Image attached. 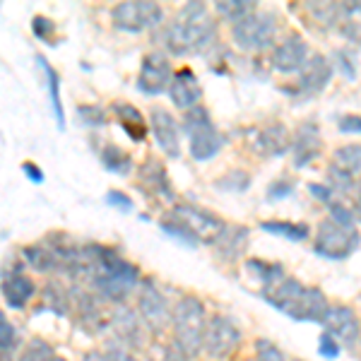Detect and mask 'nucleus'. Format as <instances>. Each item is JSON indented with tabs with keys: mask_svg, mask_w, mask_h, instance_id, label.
Masks as SVG:
<instances>
[{
	"mask_svg": "<svg viewBox=\"0 0 361 361\" xmlns=\"http://www.w3.org/2000/svg\"><path fill=\"white\" fill-rule=\"evenodd\" d=\"M78 272L90 275L97 292H102L109 301H123L140 279L135 265L102 246L80 248Z\"/></svg>",
	"mask_w": 361,
	"mask_h": 361,
	"instance_id": "1",
	"label": "nucleus"
},
{
	"mask_svg": "<svg viewBox=\"0 0 361 361\" xmlns=\"http://www.w3.org/2000/svg\"><path fill=\"white\" fill-rule=\"evenodd\" d=\"M263 296L267 304H272L284 316L304 323H323L330 311L328 299L320 289L304 287L294 277H279L277 282L265 284Z\"/></svg>",
	"mask_w": 361,
	"mask_h": 361,
	"instance_id": "2",
	"label": "nucleus"
},
{
	"mask_svg": "<svg viewBox=\"0 0 361 361\" xmlns=\"http://www.w3.org/2000/svg\"><path fill=\"white\" fill-rule=\"evenodd\" d=\"M217 37V25L202 3H188L166 27V46L176 56L205 51Z\"/></svg>",
	"mask_w": 361,
	"mask_h": 361,
	"instance_id": "3",
	"label": "nucleus"
},
{
	"mask_svg": "<svg viewBox=\"0 0 361 361\" xmlns=\"http://www.w3.org/2000/svg\"><path fill=\"white\" fill-rule=\"evenodd\" d=\"M171 328H173V342L180 357L193 359L205 349V306L195 296H183L176 301L171 311Z\"/></svg>",
	"mask_w": 361,
	"mask_h": 361,
	"instance_id": "4",
	"label": "nucleus"
},
{
	"mask_svg": "<svg viewBox=\"0 0 361 361\" xmlns=\"http://www.w3.org/2000/svg\"><path fill=\"white\" fill-rule=\"evenodd\" d=\"M183 130H185V135H188L190 154H193V159L197 161L212 159V157L224 147V137L219 135V130L214 128L212 121H209L207 111H202L200 106L185 114Z\"/></svg>",
	"mask_w": 361,
	"mask_h": 361,
	"instance_id": "5",
	"label": "nucleus"
},
{
	"mask_svg": "<svg viewBox=\"0 0 361 361\" xmlns=\"http://www.w3.org/2000/svg\"><path fill=\"white\" fill-rule=\"evenodd\" d=\"M277 34V17L272 13H253L241 22L231 25V37L238 49L243 51H263L272 46Z\"/></svg>",
	"mask_w": 361,
	"mask_h": 361,
	"instance_id": "6",
	"label": "nucleus"
},
{
	"mask_svg": "<svg viewBox=\"0 0 361 361\" xmlns=\"http://www.w3.org/2000/svg\"><path fill=\"white\" fill-rule=\"evenodd\" d=\"M357 246H359V234L354 229L337 224L333 219L320 222L316 231V243H313V248H316L320 258L345 260L357 250Z\"/></svg>",
	"mask_w": 361,
	"mask_h": 361,
	"instance_id": "7",
	"label": "nucleus"
},
{
	"mask_svg": "<svg viewBox=\"0 0 361 361\" xmlns=\"http://www.w3.org/2000/svg\"><path fill=\"white\" fill-rule=\"evenodd\" d=\"M111 20L123 32H145L159 25L164 20V13L152 0H128V3L116 5Z\"/></svg>",
	"mask_w": 361,
	"mask_h": 361,
	"instance_id": "8",
	"label": "nucleus"
},
{
	"mask_svg": "<svg viewBox=\"0 0 361 361\" xmlns=\"http://www.w3.org/2000/svg\"><path fill=\"white\" fill-rule=\"evenodd\" d=\"M171 217L176 219L180 226H185V231H188L195 241H207V243L219 241L226 231V226L219 222L214 214H209L195 205H176Z\"/></svg>",
	"mask_w": 361,
	"mask_h": 361,
	"instance_id": "9",
	"label": "nucleus"
},
{
	"mask_svg": "<svg viewBox=\"0 0 361 361\" xmlns=\"http://www.w3.org/2000/svg\"><path fill=\"white\" fill-rule=\"evenodd\" d=\"M241 342V330L226 316H212L205 330V352L212 359H226Z\"/></svg>",
	"mask_w": 361,
	"mask_h": 361,
	"instance_id": "10",
	"label": "nucleus"
},
{
	"mask_svg": "<svg viewBox=\"0 0 361 361\" xmlns=\"http://www.w3.org/2000/svg\"><path fill=\"white\" fill-rule=\"evenodd\" d=\"M333 190H352L361 178V145H345L340 147L328 169Z\"/></svg>",
	"mask_w": 361,
	"mask_h": 361,
	"instance_id": "11",
	"label": "nucleus"
},
{
	"mask_svg": "<svg viewBox=\"0 0 361 361\" xmlns=\"http://www.w3.org/2000/svg\"><path fill=\"white\" fill-rule=\"evenodd\" d=\"M171 80H173V73L164 54H149L142 58L140 78H137L140 92H145V94H161L164 90H169Z\"/></svg>",
	"mask_w": 361,
	"mask_h": 361,
	"instance_id": "12",
	"label": "nucleus"
},
{
	"mask_svg": "<svg viewBox=\"0 0 361 361\" xmlns=\"http://www.w3.org/2000/svg\"><path fill=\"white\" fill-rule=\"evenodd\" d=\"M330 78H333V66L325 56H313L308 58V63L304 66V70L299 73V82H296V90L292 94L296 99H311L320 94V92L328 87Z\"/></svg>",
	"mask_w": 361,
	"mask_h": 361,
	"instance_id": "13",
	"label": "nucleus"
},
{
	"mask_svg": "<svg viewBox=\"0 0 361 361\" xmlns=\"http://www.w3.org/2000/svg\"><path fill=\"white\" fill-rule=\"evenodd\" d=\"M323 328L328 335H333L340 345L352 347L361 335V323L357 313L349 306H330L328 316L323 320Z\"/></svg>",
	"mask_w": 361,
	"mask_h": 361,
	"instance_id": "14",
	"label": "nucleus"
},
{
	"mask_svg": "<svg viewBox=\"0 0 361 361\" xmlns=\"http://www.w3.org/2000/svg\"><path fill=\"white\" fill-rule=\"evenodd\" d=\"M169 97H171L173 106H178L185 114L197 109V104L202 102V85L197 82L193 70L183 68L173 73V80L169 85Z\"/></svg>",
	"mask_w": 361,
	"mask_h": 361,
	"instance_id": "15",
	"label": "nucleus"
},
{
	"mask_svg": "<svg viewBox=\"0 0 361 361\" xmlns=\"http://www.w3.org/2000/svg\"><path fill=\"white\" fill-rule=\"evenodd\" d=\"M137 308H140V316H142L145 323H147L152 330H157V333L164 330V325L171 320V311H169V306H166V299L159 294V289H157L152 282L142 284Z\"/></svg>",
	"mask_w": 361,
	"mask_h": 361,
	"instance_id": "16",
	"label": "nucleus"
},
{
	"mask_svg": "<svg viewBox=\"0 0 361 361\" xmlns=\"http://www.w3.org/2000/svg\"><path fill=\"white\" fill-rule=\"evenodd\" d=\"M149 123H152V133L157 137V145L166 157L171 159H178L180 157V133H178V123L171 114L164 111V109H152L149 114Z\"/></svg>",
	"mask_w": 361,
	"mask_h": 361,
	"instance_id": "17",
	"label": "nucleus"
},
{
	"mask_svg": "<svg viewBox=\"0 0 361 361\" xmlns=\"http://www.w3.org/2000/svg\"><path fill=\"white\" fill-rule=\"evenodd\" d=\"M308 63V46L301 37H289L272 54V68L279 73H301Z\"/></svg>",
	"mask_w": 361,
	"mask_h": 361,
	"instance_id": "18",
	"label": "nucleus"
},
{
	"mask_svg": "<svg viewBox=\"0 0 361 361\" xmlns=\"http://www.w3.org/2000/svg\"><path fill=\"white\" fill-rule=\"evenodd\" d=\"M320 147H323V142H320V130L316 123H301L299 130H296V135L292 140V149H294V166L296 169H304L311 164L313 159L320 154Z\"/></svg>",
	"mask_w": 361,
	"mask_h": 361,
	"instance_id": "19",
	"label": "nucleus"
},
{
	"mask_svg": "<svg viewBox=\"0 0 361 361\" xmlns=\"http://www.w3.org/2000/svg\"><path fill=\"white\" fill-rule=\"evenodd\" d=\"M253 149L263 157H279L292 147V137H289L287 128L282 123H270L265 128H260L258 135L250 140Z\"/></svg>",
	"mask_w": 361,
	"mask_h": 361,
	"instance_id": "20",
	"label": "nucleus"
},
{
	"mask_svg": "<svg viewBox=\"0 0 361 361\" xmlns=\"http://www.w3.org/2000/svg\"><path fill=\"white\" fill-rule=\"evenodd\" d=\"M3 296L10 308H25L34 296V282L22 272H13L3 279Z\"/></svg>",
	"mask_w": 361,
	"mask_h": 361,
	"instance_id": "21",
	"label": "nucleus"
},
{
	"mask_svg": "<svg viewBox=\"0 0 361 361\" xmlns=\"http://www.w3.org/2000/svg\"><path fill=\"white\" fill-rule=\"evenodd\" d=\"M37 66L42 68V73L46 78V90H49V99H51V106H54L58 128H63L66 126V114H63V102H61V78H58L56 70L46 63V58L37 56Z\"/></svg>",
	"mask_w": 361,
	"mask_h": 361,
	"instance_id": "22",
	"label": "nucleus"
},
{
	"mask_svg": "<svg viewBox=\"0 0 361 361\" xmlns=\"http://www.w3.org/2000/svg\"><path fill=\"white\" fill-rule=\"evenodd\" d=\"M114 111L121 118V126L126 128V133L130 135L135 142L145 140V133H147V126H145V116L137 111L133 104H114Z\"/></svg>",
	"mask_w": 361,
	"mask_h": 361,
	"instance_id": "23",
	"label": "nucleus"
},
{
	"mask_svg": "<svg viewBox=\"0 0 361 361\" xmlns=\"http://www.w3.org/2000/svg\"><path fill=\"white\" fill-rule=\"evenodd\" d=\"M114 330L118 333L121 340H126V345H135L140 342V323L135 318V313H130L128 308H118L111 318Z\"/></svg>",
	"mask_w": 361,
	"mask_h": 361,
	"instance_id": "24",
	"label": "nucleus"
},
{
	"mask_svg": "<svg viewBox=\"0 0 361 361\" xmlns=\"http://www.w3.org/2000/svg\"><path fill=\"white\" fill-rule=\"evenodd\" d=\"M260 229L267 231V234L289 238V241H304V238H308V234H311V229L299 222H263Z\"/></svg>",
	"mask_w": 361,
	"mask_h": 361,
	"instance_id": "25",
	"label": "nucleus"
},
{
	"mask_svg": "<svg viewBox=\"0 0 361 361\" xmlns=\"http://www.w3.org/2000/svg\"><path fill=\"white\" fill-rule=\"evenodd\" d=\"M214 8H217V13L222 15L224 20H229L231 25H236V22H241L243 17L255 13L253 0H222V3H217Z\"/></svg>",
	"mask_w": 361,
	"mask_h": 361,
	"instance_id": "26",
	"label": "nucleus"
},
{
	"mask_svg": "<svg viewBox=\"0 0 361 361\" xmlns=\"http://www.w3.org/2000/svg\"><path fill=\"white\" fill-rule=\"evenodd\" d=\"M102 164L109 169V171H116V173H130L133 169V159L130 154L123 152L121 147L116 145H106L102 149Z\"/></svg>",
	"mask_w": 361,
	"mask_h": 361,
	"instance_id": "27",
	"label": "nucleus"
},
{
	"mask_svg": "<svg viewBox=\"0 0 361 361\" xmlns=\"http://www.w3.org/2000/svg\"><path fill=\"white\" fill-rule=\"evenodd\" d=\"M342 32L349 42L361 44V3L345 5V15H342Z\"/></svg>",
	"mask_w": 361,
	"mask_h": 361,
	"instance_id": "28",
	"label": "nucleus"
},
{
	"mask_svg": "<svg viewBox=\"0 0 361 361\" xmlns=\"http://www.w3.org/2000/svg\"><path fill=\"white\" fill-rule=\"evenodd\" d=\"M255 361H287V357L270 340H258L255 342Z\"/></svg>",
	"mask_w": 361,
	"mask_h": 361,
	"instance_id": "29",
	"label": "nucleus"
},
{
	"mask_svg": "<svg viewBox=\"0 0 361 361\" xmlns=\"http://www.w3.org/2000/svg\"><path fill=\"white\" fill-rule=\"evenodd\" d=\"M51 357H54V354H51V347L42 340H34L32 347L20 357V361H49Z\"/></svg>",
	"mask_w": 361,
	"mask_h": 361,
	"instance_id": "30",
	"label": "nucleus"
},
{
	"mask_svg": "<svg viewBox=\"0 0 361 361\" xmlns=\"http://www.w3.org/2000/svg\"><path fill=\"white\" fill-rule=\"evenodd\" d=\"M0 347H3V354L13 352L15 347V328L8 323L5 316H0Z\"/></svg>",
	"mask_w": 361,
	"mask_h": 361,
	"instance_id": "31",
	"label": "nucleus"
},
{
	"mask_svg": "<svg viewBox=\"0 0 361 361\" xmlns=\"http://www.w3.org/2000/svg\"><path fill=\"white\" fill-rule=\"evenodd\" d=\"M330 212H333V222L349 226V229H352L354 219H357V214H354L352 209H347L342 202H333V205H330Z\"/></svg>",
	"mask_w": 361,
	"mask_h": 361,
	"instance_id": "32",
	"label": "nucleus"
},
{
	"mask_svg": "<svg viewBox=\"0 0 361 361\" xmlns=\"http://www.w3.org/2000/svg\"><path fill=\"white\" fill-rule=\"evenodd\" d=\"M318 352L323 354L325 359H335L337 354H340V342H337L333 335L323 333V335H320V340H318Z\"/></svg>",
	"mask_w": 361,
	"mask_h": 361,
	"instance_id": "33",
	"label": "nucleus"
},
{
	"mask_svg": "<svg viewBox=\"0 0 361 361\" xmlns=\"http://www.w3.org/2000/svg\"><path fill=\"white\" fill-rule=\"evenodd\" d=\"M80 116H82L85 123L90 126H104L106 123V114L99 106H80Z\"/></svg>",
	"mask_w": 361,
	"mask_h": 361,
	"instance_id": "34",
	"label": "nucleus"
},
{
	"mask_svg": "<svg viewBox=\"0 0 361 361\" xmlns=\"http://www.w3.org/2000/svg\"><path fill=\"white\" fill-rule=\"evenodd\" d=\"M217 185L219 188H229V190H243V188H248V176L246 173H229L224 180H217Z\"/></svg>",
	"mask_w": 361,
	"mask_h": 361,
	"instance_id": "35",
	"label": "nucleus"
},
{
	"mask_svg": "<svg viewBox=\"0 0 361 361\" xmlns=\"http://www.w3.org/2000/svg\"><path fill=\"white\" fill-rule=\"evenodd\" d=\"M106 205L118 207L121 212H130V209H133V200L128 195L118 193V190H109V193H106Z\"/></svg>",
	"mask_w": 361,
	"mask_h": 361,
	"instance_id": "36",
	"label": "nucleus"
},
{
	"mask_svg": "<svg viewBox=\"0 0 361 361\" xmlns=\"http://www.w3.org/2000/svg\"><path fill=\"white\" fill-rule=\"evenodd\" d=\"M32 29L39 39H44V42H49L51 34H54V25H51V20H46V17H34Z\"/></svg>",
	"mask_w": 361,
	"mask_h": 361,
	"instance_id": "37",
	"label": "nucleus"
},
{
	"mask_svg": "<svg viewBox=\"0 0 361 361\" xmlns=\"http://www.w3.org/2000/svg\"><path fill=\"white\" fill-rule=\"evenodd\" d=\"M292 190H294V183L292 180H287V178H282V180H275V183L270 185V197L272 200H277V197H287V195H292Z\"/></svg>",
	"mask_w": 361,
	"mask_h": 361,
	"instance_id": "38",
	"label": "nucleus"
},
{
	"mask_svg": "<svg viewBox=\"0 0 361 361\" xmlns=\"http://www.w3.org/2000/svg\"><path fill=\"white\" fill-rule=\"evenodd\" d=\"M337 128L342 133H361V116H342Z\"/></svg>",
	"mask_w": 361,
	"mask_h": 361,
	"instance_id": "39",
	"label": "nucleus"
},
{
	"mask_svg": "<svg viewBox=\"0 0 361 361\" xmlns=\"http://www.w3.org/2000/svg\"><path fill=\"white\" fill-rule=\"evenodd\" d=\"M308 190H311V193H313V197H318V200L330 202V205H333V195H335V190L330 188V185H318V183H311V185H308Z\"/></svg>",
	"mask_w": 361,
	"mask_h": 361,
	"instance_id": "40",
	"label": "nucleus"
},
{
	"mask_svg": "<svg viewBox=\"0 0 361 361\" xmlns=\"http://www.w3.org/2000/svg\"><path fill=\"white\" fill-rule=\"evenodd\" d=\"M106 361H137L135 357H133L128 349H123V347H111V349H106Z\"/></svg>",
	"mask_w": 361,
	"mask_h": 361,
	"instance_id": "41",
	"label": "nucleus"
},
{
	"mask_svg": "<svg viewBox=\"0 0 361 361\" xmlns=\"http://www.w3.org/2000/svg\"><path fill=\"white\" fill-rule=\"evenodd\" d=\"M25 171H27V176L34 180V183H42V180H44V173H42V169H39V166L25 164Z\"/></svg>",
	"mask_w": 361,
	"mask_h": 361,
	"instance_id": "42",
	"label": "nucleus"
},
{
	"mask_svg": "<svg viewBox=\"0 0 361 361\" xmlns=\"http://www.w3.org/2000/svg\"><path fill=\"white\" fill-rule=\"evenodd\" d=\"M49 361H68V359H63V357H51Z\"/></svg>",
	"mask_w": 361,
	"mask_h": 361,
	"instance_id": "43",
	"label": "nucleus"
}]
</instances>
